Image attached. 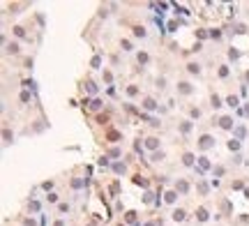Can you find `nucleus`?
Returning <instances> with one entry per match:
<instances>
[{
    "label": "nucleus",
    "instance_id": "1",
    "mask_svg": "<svg viewBox=\"0 0 249 226\" xmlns=\"http://www.w3.org/2000/svg\"><path fill=\"white\" fill-rule=\"evenodd\" d=\"M198 145H201L203 150H208V148H212V145H215V138H212V136H201Z\"/></svg>",
    "mask_w": 249,
    "mask_h": 226
},
{
    "label": "nucleus",
    "instance_id": "2",
    "mask_svg": "<svg viewBox=\"0 0 249 226\" xmlns=\"http://www.w3.org/2000/svg\"><path fill=\"white\" fill-rule=\"evenodd\" d=\"M145 148H148V150H157V148H159V138H155V136L145 138Z\"/></svg>",
    "mask_w": 249,
    "mask_h": 226
},
{
    "label": "nucleus",
    "instance_id": "3",
    "mask_svg": "<svg viewBox=\"0 0 249 226\" xmlns=\"http://www.w3.org/2000/svg\"><path fill=\"white\" fill-rule=\"evenodd\" d=\"M219 127L221 129H233V120H231L228 115H224V118L219 120Z\"/></svg>",
    "mask_w": 249,
    "mask_h": 226
},
{
    "label": "nucleus",
    "instance_id": "4",
    "mask_svg": "<svg viewBox=\"0 0 249 226\" xmlns=\"http://www.w3.org/2000/svg\"><path fill=\"white\" fill-rule=\"evenodd\" d=\"M178 90H180V92H182V95H189V92H191V90H194V88H191V86H189V83H185V81H182V83H178Z\"/></svg>",
    "mask_w": 249,
    "mask_h": 226
},
{
    "label": "nucleus",
    "instance_id": "5",
    "mask_svg": "<svg viewBox=\"0 0 249 226\" xmlns=\"http://www.w3.org/2000/svg\"><path fill=\"white\" fill-rule=\"evenodd\" d=\"M187 189H189V185H187L185 180H178V182H175V192H180V194H185Z\"/></svg>",
    "mask_w": 249,
    "mask_h": 226
},
{
    "label": "nucleus",
    "instance_id": "6",
    "mask_svg": "<svg viewBox=\"0 0 249 226\" xmlns=\"http://www.w3.org/2000/svg\"><path fill=\"white\" fill-rule=\"evenodd\" d=\"M143 108H145V111H155V108H157L155 99H150V97H148V99H145V102H143Z\"/></svg>",
    "mask_w": 249,
    "mask_h": 226
},
{
    "label": "nucleus",
    "instance_id": "7",
    "mask_svg": "<svg viewBox=\"0 0 249 226\" xmlns=\"http://www.w3.org/2000/svg\"><path fill=\"white\" fill-rule=\"evenodd\" d=\"M187 72H189V74H198V72H201V65L198 63H189L187 65Z\"/></svg>",
    "mask_w": 249,
    "mask_h": 226
},
{
    "label": "nucleus",
    "instance_id": "8",
    "mask_svg": "<svg viewBox=\"0 0 249 226\" xmlns=\"http://www.w3.org/2000/svg\"><path fill=\"white\" fill-rule=\"evenodd\" d=\"M182 164H185V166H194V155H191V152H187L185 157H182Z\"/></svg>",
    "mask_w": 249,
    "mask_h": 226
},
{
    "label": "nucleus",
    "instance_id": "9",
    "mask_svg": "<svg viewBox=\"0 0 249 226\" xmlns=\"http://www.w3.org/2000/svg\"><path fill=\"white\" fill-rule=\"evenodd\" d=\"M185 217H187V212H185V210H175V212H173V219H175V222H182Z\"/></svg>",
    "mask_w": 249,
    "mask_h": 226
},
{
    "label": "nucleus",
    "instance_id": "10",
    "mask_svg": "<svg viewBox=\"0 0 249 226\" xmlns=\"http://www.w3.org/2000/svg\"><path fill=\"white\" fill-rule=\"evenodd\" d=\"M7 53H19V44H16V42H9V44H7Z\"/></svg>",
    "mask_w": 249,
    "mask_h": 226
},
{
    "label": "nucleus",
    "instance_id": "11",
    "mask_svg": "<svg viewBox=\"0 0 249 226\" xmlns=\"http://www.w3.org/2000/svg\"><path fill=\"white\" fill-rule=\"evenodd\" d=\"M113 171H115V173H124V164L122 161H115V164H113Z\"/></svg>",
    "mask_w": 249,
    "mask_h": 226
},
{
    "label": "nucleus",
    "instance_id": "12",
    "mask_svg": "<svg viewBox=\"0 0 249 226\" xmlns=\"http://www.w3.org/2000/svg\"><path fill=\"white\" fill-rule=\"evenodd\" d=\"M175 198H178V192H168L166 194V203H175Z\"/></svg>",
    "mask_w": 249,
    "mask_h": 226
},
{
    "label": "nucleus",
    "instance_id": "13",
    "mask_svg": "<svg viewBox=\"0 0 249 226\" xmlns=\"http://www.w3.org/2000/svg\"><path fill=\"white\" fill-rule=\"evenodd\" d=\"M228 150H240V141H228Z\"/></svg>",
    "mask_w": 249,
    "mask_h": 226
},
{
    "label": "nucleus",
    "instance_id": "14",
    "mask_svg": "<svg viewBox=\"0 0 249 226\" xmlns=\"http://www.w3.org/2000/svg\"><path fill=\"white\" fill-rule=\"evenodd\" d=\"M198 219H201V222L208 219V210H205V208H198Z\"/></svg>",
    "mask_w": 249,
    "mask_h": 226
},
{
    "label": "nucleus",
    "instance_id": "15",
    "mask_svg": "<svg viewBox=\"0 0 249 226\" xmlns=\"http://www.w3.org/2000/svg\"><path fill=\"white\" fill-rule=\"evenodd\" d=\"M210 102H212V106H215V108H219V106H221V99H219L217 95H212V99H210Z\"/></svg>",
    "mask_w": 249,
    "mask_h": 226
},
{
    "label": "nucleus",
    "instance_id": "16",
    "mask_svg": "<svg viewBox=\"0 0 249 226\" xmlns=\"http://www.w3.org/2000/svg\"><path fill=\"white\" fill-rule=\"evenodd\" d=\"M226 104H228V106H238V97H228V99H226Z\"/></svg>",
    "mask_w": 249,
    "mask_h": 226
},
{
    "label": "nucleus",
    "instance_id": "17",
    "mask_svg": "<svg viewBox=\"0 0 249 226\" xmlns=\"http://www.w3.org/2000/svg\"><path fill=\"white\" fill-rule=\"evenodd\" d=\"M2 136H5V143H12V134H9V129H5Z\"/></svg>",
    "mask_w": 249,
    "mask_h": 226
},
{
    "label": "nucleus",
    "instance_id": "18",
    "mask_svg": "<svg viewBox=\"0 0 249 226\" xmlns=\"http://www.w3.org/2000/svg\"><path fill=\"white\" fill-rule=\"evenodd\" d=\"M127 92L134 97V95H138V88H136V86H129V88H127Z\"/></svg>",
    "mask_w": 249,
    "mask_h": 226
},
{
    "label": "nucleus",
    "instance_id": "19",
    "mask_svg": "<svg viewBox=\"0 0 249 226\" xmlns=\"http://www.w3.org/2000/svg\"><path fill=\"white\" fill-rule=\"evenodd\" d=\"M235 136H238V138H242V136H245V127H238V129H235Z\"/></svg>",
    "mask_w": 249,
    "mask_h": 226
},
{
    "label": "nucleus",
    "instance_id": "20",
    "mask_svg": "<svg viewBox=\"0 0 249 226\" xmlns=\"http://www.w3.org/2000/svg\"><path fill=\"white\" fill-rule=\"evenodd\" d=\"M134 35H136V37H145V30H143V28H136Z\"/></svg>",
    "mask_w": 249,
    "mask_h": 226
},
{
    "label": "nucleus",
    "instance_id": "21",
    "mask_svg": "<svg viewBox=\"0 0 249 226\" xmlns=\"http://www.w3.org/2000/svg\"><path fill=\"white\" fill-rule=\"evenodd\" d=\"M138 63H148V53H138Z\"/></svg>",
    "mask_w": 249,
    "mask_h": 226
},
{
    "label": "nucleus",
    "instance_id": "22",
    "mask_svg": "<svg viewBox=\"0 0 249 226\" xmlns=\"http://www.w3.org/2000/svg\"><path fill=\"white\" fill-rule=\"evenodd\" d=\"M189 129H191V122H182V134H187Z\"/></svg>",
    "mask_w": 249,
    "mask_h": 226
},
{
    "label": "nucleus",
    "instance_id": "23",
    "mask_svg": "<svg viewBox=\"0 0 249 226\" xmlns=\"http://www.w3.org/2000/svg\"><path fill=\"white\" fill-rule=\"evenodd\" d=\"M208 166H210V161L205 159V157H201V168H208Z\"/></svg>",
    "mask_w": 249,
    "mask_h": 226
},
{
    "label": "nucleus",
    "instance_id": "24",
    "mask_svg": "<svg viewBox=\"0 0 249 226\" xmlns=\"http://www.w3.org/2000/svg\"><path fill=\"white\" fill-rule=\"evenodd\" d=\"M210 37H212V39H219V37H221V32H219V30H212V32H210Z\"/></svg>",
    "mask_w": 249,
    "mask_h": 226
},
{
    "label": "nucleus",
    "instance_id": "25",
    "mask_svg": "<svg viewBox=\"0 0 249 226\" xmlns=\"http://www.w3.org/2000/svg\"><path fill=\"white\" fill-rule=\"evenodd\" d=\"M122 49H124V51H131V44H129L127 39H124V42H122Z\"/></svg>",
    "mask_w": 249,
    "mask_h": 226
},
{
    "label": "nucleus",
    "instance_id": "26",
    "mask_svg": "<svg viewBox=\"0 0 249 226\" xmlns=\"http://www.w3.org/2000/svg\"><path fill=\"white\" fill-rule=\"evenodd\" d=\"M145 226H157V224H152V222H150V224H145Z\"/></svg>",
    "mask_w": 249,
    "mask_h": 226
}]
</instances>
